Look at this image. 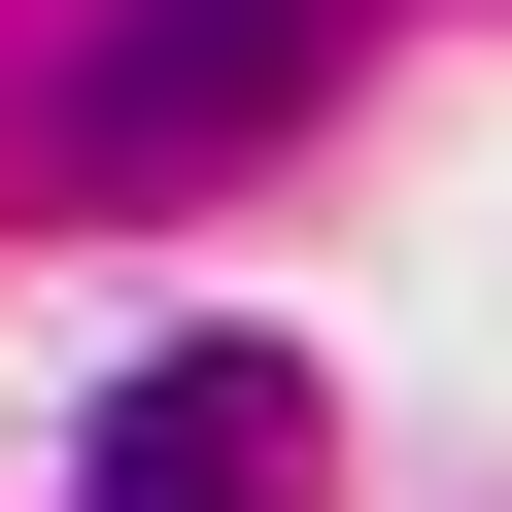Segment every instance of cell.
Wrapping results in <instances>:
<instances>
[{
    "mask_svg": "<svg viewBox=\"0 0 512 512\" xmlns=\"http://www.w3.org/2000/svg\"><path fill=\"white\" fill-rule=\"evenodd\" d=\"M274 103H308V0H137V35H103V103H69V137H103V171H239V137H274Z\"/></svg>",
    "mask_w": 512,
    "mask_h": 512,
    "instance_id": "obj_2",
    "label": "cell"
},
{
    "mask_svg": "<svg viewBox=\"0 0 512 512\" xmlns=\"http://www.w3.org/2000/svg\"><path fill=\"white\" fill-rule=\"evenodd\" d=\"M69 512H308V342H137Z\"/></svg>",
    "mask_w": 512,
    "mask_h": 512,
    "instance_id": "obj_1",
    "label": "cell"
}]
</instances>
